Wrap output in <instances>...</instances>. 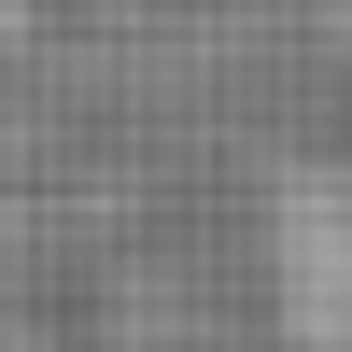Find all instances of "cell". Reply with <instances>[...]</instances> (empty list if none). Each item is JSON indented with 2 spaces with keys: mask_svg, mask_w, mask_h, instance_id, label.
<instances>
[{
  "mask_svg": "<svg viewBox=\"0 0 352 352\" xmlns=\"http://www.w3.org/2000/svg\"><path fill=\"white\" fill-rule=\"evenodd\" d=\"M268 296L296 352H352V155L296 169L268 212Z\"/></svg>",
  "mask_w": 352,
  "mask_h": 352,
  "instance_id": "obj_1",
  "label": "cell"
}]
</instances>
